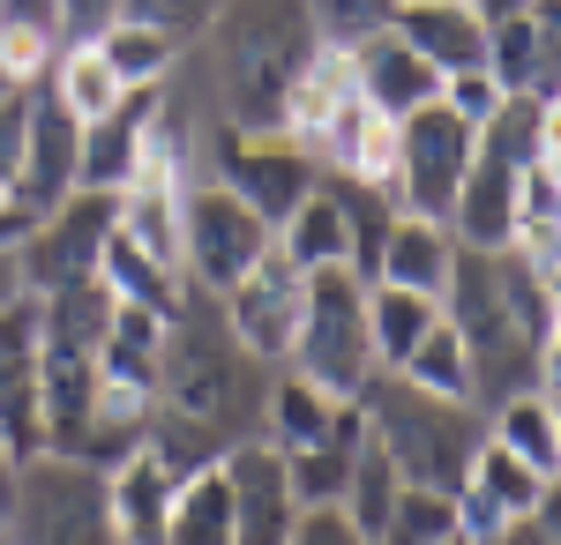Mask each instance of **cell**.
Masks as SVG:
<instances>
[{"instance_id":"obj_5","label":"cell","mask_w":561,"mask_h":545,"mask_svg":"<svg viewBox=\"0 0 561 545\" xmlns=\"http://www.w3.org/2000/svg\"><path fill=\"white\" fill-rule=\"evenodd\" d=\"M293 374H307L322 396L359 404L375 381V344H367V277L352 269H307V314L293 336Z\"/></svg>"},{"instance_id":"obj_3","label":"cell","mask_w":561,"mask_h":545,"mask_svg":"<svg viewBox=\"0 0 561 545\" xmlns=\"http://www.w3.org/2000/svg\"><path fill=\"white\" fill-rule=\"evenodd\" d=\"M359 426L397 463L404 486L457 494L465 471H472L479 433H486V411L479 404H457V396H434V389H412V381H397V374H375L359 389Z\"/></svg>"},{"instance_id":"obj_15","label":"cell","mask_w":561,"mask_h":545,"mask_svg":"<svg viewBox=\"0 0 561 545\" xmlns=\"http://www.w3.org/2000/svg\"><path fill=\"white\" fill-rule=\"evenodd\" d=\"M352 76H359V105H375L382 120H404V113H420V105L442 97V68L420 60L389 23L367 45H352Z\"/></svg>"},{"instance_id":"obj_35","label":"cell","mask_w":561,"mask_h":545,"mask_svg":"<svg viewBox=\"0 0 561 545\" xmlns=\"http://www.w3.org/2000/svg\"><path fill=\"white\" fill-rule=\"evenodd\" d=\"M442 105H449L465 127H486L494 105H502V83H494L486 68H457V76H442Z\"/></svg>"},{"instance_id":"obj_22","label":"cell","mask_w":561,"mask_h":545,"mask_svg":"<svg viewBox=\"0 0 561 545\" xmlns=\"http://www.w3.org/2000/svg\"><path fill=\"white\" fill-rule=\"evenodd\" d=\"M486 441H502L539 478H561V396L554 389H517V396L486 404Z\"/></svg>"},{"instance_id":"obj_31","label":"cell","mask_w":561,"mask_h":545,"mask_svg":"<svg viewBox=\"0 0 561 545\" xmlns=\"http://www.w3.org/2000/svg\"><path fill=\"white\" fill-rule=\"evenodd\" d=\"M98 285H105L113 299L158 306V314H173V306H180V292H187V285H180L173 269H158V262H150L142 247H128L121 232H105V247H98Z\"/></svg>"},{"instance_id":"obj_39","label":"cell","mask_w":561,"mask_h":545,"mask_svg":"<svg viewBox=\"0 0 561 545\" xmlns=\"http://www.w3.org/2000/svg\"><path fill=\"white\" fill-rule=\"evenodd\" d=\"M0 23H31V31L60 38V0H0Z\"/></svg>"},{"instance_id":"obj_43","label":"cell","mask_w":561,"mask_h":545,"mask_svg":"<svg viewBox=\"0 0 561 545\" xmlns=\"http://www.w3.org/2000/svg\"><path fill=\"white\" fill-rule=\"evenodd\" d=\"M8 90H15V83H8V76H0V97H8Z\"/></svg>"},{"instance_id":"obj_12","label":"cell","mask_w":561,"mask_h":545,"mask_svg":"<svg viewBox=\"0 0 561 545\" xmlns=\"http://www.w3.org/2000/svg\"><path fill=\"white\" fill-rule=\"evenodd\" d=\"M76 158H83V120L53 97L45 83H31V113H23V165H15V202L31 217H45L53 202L76 195Z\"/></svg>"},{"instance_id":"obj_2","label":"cell","mask_w":561,"mask_h":545,"mask_svg":"<svg viewBox=\"0 0 561 545\" xmlns=\"http://www.w3.org/2000/svg\"><path fill=\"white\" fill-rule=\"evenodd\" d=\"M314 45L322 38L307 23V0H225L210 15V31L180 53V76L203 97L210 127L277 135Z\"/></svg>"},{"instance_id":"obj_28","label":"cell","mask_w":561,"mask_h":545,"mask_svg":"<svg viewBox=\"0 0 561 545\" xmlns=\"http://www.w3.org/2000/svg\"><path fill=\"white\" fill-rule=\"evenodd\" d=\"M45 90L76 113V120H98V113H113L128 90L113 83V68H105V53L90 38H60V53H53V68H45Z\"/></svg>"},{"instance_id":"obj_24","label":"cell","mask_w":561,"mask_h":545,"mask_svg":"<svg viewBox=\"0 0 561 545\" xmlns=\"http://www.w3.org/2000/svg\"><path fill=\"white\" fill-rule=\"evenodd\" d=\"M90 45L105 53V68H113V83H121V90H158L165 76H173V60L187 53V45H173L158 23H142V15H113Z\"/></svg>"},{"instance_id":"obj_8","label":"cell","mask_w":561,"mask_h":545,"mask_svg":"<svg viewBox=\"0 0 561 545\" xmlns=\"http://www.w3.org/2000/svg\"><path fill=\"white\" fill-rule=\"evenodd\" d=\"M472 150H479V127H465L442 97L420 105V113H404L397 120V165H389V187H382L389 210L449 224V202H457V187L472 172Z\"/></svg>"},{"instance_id":"obj_29","label":"cell","mask_w":561,"mask_h":545,"mask_svg":"<svg viewBox=\"0 0 561 545\" xmlns=\"http://www.w3.org/2000/svg\"><path fill=\"white\" fill-rule=\"evenodd\" d=\"M397 494H404V478H397V463L367 441V426H359V441H352V471H345V494H337V508H345V523L359 531V538H375L382 531V515L397 508Z\"/></svg>"},{"instance_id":"obj_10","label":"cell","mask_w":561,"mask_h":545,"mask_svg":"<svg viewBox=\"0 0 561 545\" xmlns=\"http://www.w3.org/2000/svg\"><path fill=\"white\" fill-rule=\"evenodd\" d=\"M217 314H225V329L240 336V351L255 367H285L293 359V336H300V314H307V269L270 247L232 292L217 299Z\"/></svg>"},{"instance_id":"obj_26","label":"cell","mask_w":561,"mask_h":545,"mask_svg":"<svg viewBox=\"0 0 561 545\" xmlns=\"http://www.w3.org/2000/svg\"><path fill=\"white\" fill-rule=\"evenodd\" d=\"M442 322V299L404 292V285H367V344H375V374H389L420 336Z\"/></svg>"},{"instance_id":"obj_9","label":"cell","mask_w":561,"mask_h":545,"mask_svg":"<svg viewBox=\"0 0 561 545\" xmlns=\"http://www.w3.org/2000/svg\"><path fill=\"white\" fill-rule=\"evenodd\" d=\"M113 210H121V195H105V187H76L68 202H53V210L23 232V247H15L23 292L45 299V292H60V285L98 277V247H105V232H113Z\"/></svg>"},{"instance_id":"obj_38","label":"cell","mask_w":561,"mask_h":545,"mask_svg":"<svg viewBox=\"0 0 561 545\" xmlns=\"http://www.w3.org/2000/svg\"><path fill=\"white\" fill-rule=\"evenodd\" d=\"M121 15V0H60V38H98Z\"/></svg>"},{"instance_id":"obj_30","label":"cell","mask_w":561,"mask_h":545,"mask_svg":"<svg viewBox=\"0 0 561 545\" xmlns=\"http://www.w3.org/2000/svg\"><path fill=\"white\" fill-rule=\"evenodd\" d=\"M397 381H412V389H434V396H457V404H472V359H465V336H457V322L442 314L397 367H389Z\"/></svg>"},{"instance_id":"obj_4","label":"cell","mask_w":561,"mask_h":545,"mask_svg":"<svg viewBox=\"0 0 561 545\" xmlns=\"http://www.w3.org/2000/svg\"><path fill=\"white\" fill-rule=\"evenodd\" d=\"M0 538L8 545H113L105 523V471L38 449L15 463V486L0 501Z\"/></svg>"},{"instance_id":"obj_14","label":"cell","mask_w":561,"mask_h":545,"mask_svg":"<svg viewBox=\"0 0 561 545\" xmlns=\"http://www.w3.org/2000/svg\"><path fill=\"white\" fill-rule=\"evenodd\" d=\"M547 501H554V478H539L531 463H517L502 441L479 433L472 471H465V486H457V531H465V538H486V531H502L510 515H531V508H547Z\"/></svg>"},{"instance_id":"obj_32","label":"cell","mask_w":561,"mask_h":545,"mask_svg":"<svg viewBox=\"0 0 561 545\" xmlns=\"http://www.w3.org/2000/svg\"><path fill=\"white\" fill-rule=\"evenodd\" d=\"M442 538H465L457 531V494H434V486H404L397 508L382 515V531L367 545H442Z\"/></svg>"},{"instance_id":"obj_27","label":"cell","mask_w":561,"mask_h":545,"mask_svg":"<svg viewBox=\"0 0 561 545\" xmlns=\"http://www.w3.org/2000/svg\"><path fill=\"white\" fill-rule=\"evenodd\" d=\"M165 545H232V494H225V471H217V463L187 471L173 486Z\"/></svg>"},{"instance_id":"obj_25","label":"cell","mask_w":561,"mask_h":545,"mask_svg":"<svg viewBox=\"0 0 561 545\" xmlns=\"http://www.w3.org/2000/svg\"><path fill=\"white\" fill-rule=\"evenodd\" d=\"M352 105H359L352 53H345V45H314V60H307L300 90H293V113H285V127H293L300 142H314V135L337 120V113H352Z\"/></svg>"},{"instance_id":"obj_41","label":"cell","mask_w":561,"mask_h":545,"mask_svg":"<svg viewBox=\"0 0 561 545\" xmlns=\"http://www.w3.org/2000/svg\"><path fill=\"white\" fill-rule=\"evenodd\" d=\"M465 8L479 15V31H494V23H510V15H524L531 0H465Z\"/></svg>"},{"instance_id":"obj_17","label":"cell","mask_w":561,"mask_h":545,"mask_svg":"<svg viewBox=\"0 0 561 545\" xmlns=\"http://www.w3.org/2000/svg\"><path fill=\"white\" fill-rule=\"evenodd\" d=\"M449 262H457V240H449V224H442V217H404V210H389L367 285H404V292L442 299V285H449Z\"/></svg>"},{"instance_id":"obj_44","label":"cell","mask_w":561,"mask_h":545,"mask_svg":"<svg viewBox=\"0 0 561 545\" xmlns=\"http://www.w3.org/2000/svg\"><path fill=\"white\" fill-rule=\"evenodd\" d=\"M442 545H472V538H442Z\"/></svg>"},{"instance_id":"obj_1","label":"cell","mask_w":561,"mask_h":545,"mask_svg":"<svg viewBox=\"0 0 561 545\" xmlns=\"http://www.w3.org/2000/svg\"><path fill=\"white\" fill-rule=\"evenodd\" d=\"M262 381H270V367H255V359L240 351V336L225 329L217 299L180 292V306L165 314L158 411H150V449L165 456L173 478L217 463L232 441H248V433H255Z\"/></svg>"},{"instance_id":"obj_40","label":"cell","mask_w":561,"mask_h":545,"mask_svg":"<svg viewBox=\"0 0 561 545\" xmlns=\"http://www.w3.org/2000/svg\"><path fill=\"white\" fill-rule=\"evenodd\" d=\"M31 224H38V217L23 210V202H15V187L0 179V247H23V232H31Z\"/></svg>"},{"instance_id":"obj_6","label":"cell","mask_w":561,"mask_h":545,"mask_svg":"<svg viewBox=\"0 0 561 545\" xmlns=\"http://www.w3.org/2000/svg\"><path fill=\"white\" fill-rule=\"evenodd\" d=\"M270 247H277V232L225 179L203 172V179L180 187V277H187V292L225 299Z\"/></svg>"},{"instance_id":"obj_18","label":"cell","mask_w":561,"mask_h":545,"mask_svg":"<svg viewBox=\"0 0 561 545\" xmlns=\"http://www.w3.org/2000/svg\"><path fill=\"white\" fill-rule=\"evenodd\" d=\"M277 254L300 269H352V179L322 172L314 195L277 224Z\"/></svg>"},{"instance_id":"obj_11","label":"cell","mask_w":561,"mask_h":545,"mask_svg":"<svg viewBox=\"0 0 561 545\" xmlns=\"http://www.w3.org/2000/svg\"><path fill=\"white\" fill-rule=\"evenodd\" d=\"M225 494H232V545H285L293 523H300V501H293V478H285V449H270L262 433L232 441L225 456Z\"/></svg>"},{"instance_id":"obj_23","label":"cell","mask_w":561,"mask_h":545,"mask_svg":"<svg viewBox=\"0 0 561 545\" xmlns=\"http://www.w3.org/2000/svg\"><path fill=\"white\" fill-rule=\"evenodd\" d=\"M479 150L502 158V165L561 158V97H502L494 120L479 127Z\"/></svg>"},{"instance_id":"obj_36","label":"cell","mask_w":561,"mask_h":545,"mask_svg":"<svg viewBox=\"0 0 561 545\" xmlns=\"http://www.w3.org/2000/svg\"><path fill=\"white\" fill-rule=\"evenodd\" d=\"M285 545H367V538L345 523V508H300V523H293Z\"/></svg>"},{"instance_id":"obj_7","label":"cell","mask_w":561,"mask_h":545,"mask_svg":"<svg viewBox=\"0 0 561 545\" xmlns=\"http://www.w3.org/2000/svg\"><path fill=\"white\" fill-rule=\"evenodd\" d=\"M203 172L225 179L248 210L277 232L285 217L300 210L307 195H314V179H322V158L307 150L293 127H277V135H232V127H203ZM195 172V179H203Z\"/></svg>"},{"instance_id":"obj_13","label":"cell","mask_w":561,"mask_h":545,"mask_svg":"<svg viewBox=\"0 0 561 545\" xmlns=\"http://www.w3.org/2000/svg\"><path fill=\"white\" fill-rule=\"evenodd\" d=\"M502 97H561V0H531L524 15L486 31V60H479Z\"/></svg>"},{"instance_id":"obj_19","label":"cell","mask_w":561,"mask_h":545,"mask_svg":"<svg viewBox=\"0 0 561 545\" xmlns=\"http://www.w3.org/2000/svg\"><path fill=\"white\" fill-rule=\"evenodd\" d=\"M389 31L412 45L420 60H434L442 76L486 60V31H479V15L465 0H397V8H389Z\"/></svg>"},{"instance_id":"obj_37","label":"cell","mask_w":561,"mask_h":545,"mask_svg":"<svg viewBox=\"0 0 561 545\" xmlns=\"http://www.w3.org/2000/svg\"><path fill=\"white\" fill-rule=\"evenodd\" d=\"M472 545H561L554 501H547V508H531V515H510L502 531H486V538H472Z\"/></svg>"},{"instance_id":"obj_33","label":"cell","mask_w":561,"mask_h":545,"mask_svg":"<svg viewBox=\"0 0 561 545\" xmlns=\"http://www.w3.org/2000/svg\"><path fill=\"white\" fill-rule=\"evenodd\" d=\"M389 8L397 0H307V23H314V38L322 45H367L375 31L389 23Z\"/></svg>"},{"instance_id":"obj_16","label":"cell","mask_w":561,"mask_h":545,"mask_svg":"<svg viewBox=\"0 0 561 545\" xmlns=\"http://www.w3.org/2000/svg\"><path fill=\"white\" fill-rule=\"evenodd\" d=\"M173 471L165 456L142 441L135 456H121L105 471V523H113V545H165V508H173Z\"/></svg>"},{"instance_id":"obj_42","label":"cell","mask_w":561,"mask_h":545,"mask_svg":"<svg viewBox=\"0 0 561 545\" xmlns=\"http://www.w3.org/2000/svg\"><path fill=\"white\" fill-rule=\"evenodd\" d=\"M15 463H23V456H15V441L0 433V501H8V486H15Z\"/></svg>"},{"instance_id":"obj_21","label":"cell","mask_w":561,"mask_h":545,"mask_svg":"<svg viewBox=\"0 0 561 545\" xmlns=\"http://www.w3.org/2000/svg\"><path fill=\"white\" fill-rule=\"evenodd\" d=\"M337 396H322L307 374H293V367H270V381H262V419H255V433L270 441V449H314L330 426H337Z\"/></svg>"},{"instance_id":"obj_20","label":"cell","mask_w":561,"mask_h":545,"mask_svg":"<svg viewBox=\"0 0 561 545\" xmlns=\"http://www.w3.org/2000/svg\"><path fill=\"white\" fill-rule=\"evenodd\" d=\"M142 120H150V90H128L113 113L83 120V158H76V187H105L121 195L142 165Z\"/></svg>"},{"instance_id":"obj_34","label":"cell","mask_w":561,"mask_h":545,"mask_svg":"<svg viewBox=\"0 0 561 545\" xmlns=\"http://www.w3.org/2000/svg\"><path fill=\"white\" fill-rule=\"evenodd\" d=\"M225 0H121V15H142V23H158L173 45H195L210 31V15Z\"/></svg>"}]
</instances>
